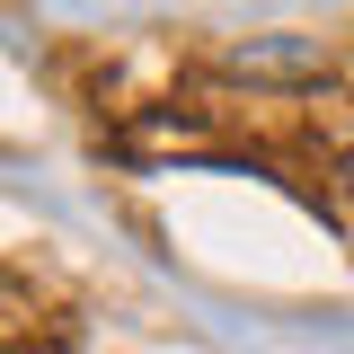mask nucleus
I'll return each mask as SVG.
<instances>
[{"label": "nucleus", "mask_w": 354, "mask_h": 354, "mask_svg": "<svg viewBox=\"0 0 354 354\" xmlns=\"http://www.w3.org/2000/svg\"><path fill=\"white\" fill-rule=\"evenodd\" d=\"M337 177H346V195H354V151H346V169H337Z\"/></svg>", "instance_id": "f257e3e1"}]
</instances>
